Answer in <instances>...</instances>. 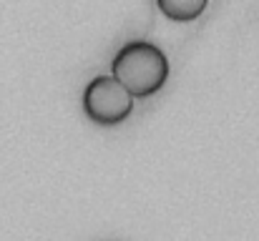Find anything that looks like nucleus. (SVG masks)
<instances>
[{
  "label": "nucleus",
  "mask_w": 259,
  "mask_h": 241,
  "mask_svg": "<svg viewBox=\"0 0 259 241\" xmlns=\"http://www.w3.org/2000/svg\"><path fill=\"white\" fill-rule=\"evenodd\" d=\"M111 71L134 98H149L159 93L169 78V58L149 40H131L113 56Z\"/></svg>",
  "instance_id": "1"
},
{
  "label": "nucleus",
  "mask_w": 259,
  "mask_h": 241,
  "mask_svg": "<svg viewBox=\"0 0 259 241\" xmlns=\"http://www.w3.org/2000/svg\"><path fill=\"white\" fill-rule=\"evenodd\" d=\"M134 111V95L113 78L96 76L83 90V113L98 126H116Z\"/></svg>",
  "instance_id": "2"
},
{
  "label": "nucleus",
  "mask_w": 259,
  "mask_h": 241,
  "mask_svg": "<svg viewBox=\"0 0 259 241\" xmlns=\"http://www.w3.org/2000/svg\"><path fill=\"white\" fill-rule=\"evenodd\" d=\"M156 5L169 20L189 23V20H196L206 10L209 0H156Z\"/></svg>",
  "instance_id": "3"
}]
</instances>
